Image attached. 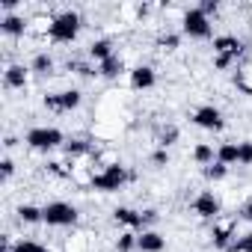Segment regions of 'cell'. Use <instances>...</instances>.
<instances>
[{
  "mask_svg": "<svg viewBox=\"0 0 252 252\" xmlns=\"http://www.w3.org/2000/svg\"><path fill=\"white\" fill-rule=\"evenodd\" d=\"M134 175L125 169V166H119V163H107L101 172H92V181H89V187L92 190H101V193H116V190H122L125 184H128Z\"/></svg>",
  "mask_w": 252,
  "mask_h": 252,
  "instance_id": "cell-1",
  "label": "cell"
},
{
  "mask_svg": "<svg viewBox=\"0 0 252 252\" xmlns=\"http://www.w3.org/2000/svg\"><path fill=\"white\" fill-rule=\"evenodd\" d=\"M77 33H80V15H77V12L68 9V12H60V15L51 18V30H48L51 42H57V45H68V42L77 39Z\"/></svg>",
  "mask_w": 252,
  "mask_h": 252,
  "instance_id": "cell-2",
  "label": "cell"
},
{
  "mask_svg": "<svg viewBox=\"0 0 252 252\" xmlns=\"http://www.w3.org/2000/svg\"><path fill=\"white\" fill-rule=\"evenodd\" d=\"M27 146L33 152H51L57 146H65V137H63L60 128H33L27 134Z\"/></svg>",
  "mask_w": 252,
  "mask_h": 252,
  "instance_id": "cell-3",
  "label": "cell"
},
{
  "mask_svg": "<svg viewBox=\"0 0 252 252\" xmlns=\"http://www.w3.org/2000/svg\"><path fill=\"white\" fill-rule=\"evenodd\" d=\"M181 27H184V33L193 36V39H208V36H211V18H208L199 6H193V9L184 12Z\"/></svg>",
  "mask_w": 252,
  "mask_h": 252,
  "instance_id": "cell-4",
  "label": "cell"
},
{
  "mask_svg": "<svg viewBox=\"0 0 252 252\" xmlns=\"http://www.w3.org/2000/svg\"><path fill=\"white\" fill-rule=\"evenodd\" d=\"M42 214H45L48 225H74L77 222V208L68 202H51L42 208Z\"/></svg>",
  "mask_w": 252,
  "mask_h": 252,
  "instance_id": "cell-5",
  "label": "cell"
},
{
  "mask_svg": "<svg viewBox=\"0 0 252 252\" xmlns=\"http://www.w3.org/2000/svg\"><path fill=\"white\" fill-rule=\"evenodd\" d=\"M80 104V92L77 89H65V92H54V95H45V107L54 110V113H68Z\"/></svg>",
  "mask_w": 252,
  "mask_h": 252,
  "instance_id": "cell-6",
  "label": "cell"
},
{
  "mask_svg": "<svg viewBox=\"0 0 252 252\" xmlns=\"http://www.w3.org/2000/svg\"><path fill=\"white\" fill-rule=\"evenodd\" d=\"M193 122L199 125V128H205V131H222V113L214 107V104H205V107H199L196 113H193Z\"/></svg>",
  "mask_w": 252,
  "mask_h": 252,
  "instance_id": "cell-7",
  "label": "cell"
},
{
  "mask_svg": "<svg viewBox=\"0 0 252 252\" xmlns=\"http://www.w3.org/2000/svg\"><path fill=\"white\" fill-rule=\"evenodd\" d=\"M193 211H196L202 220H217L220 211H222V205H220V199H217L214 193H199V196L193 199Z\"/></svg>",
  "mask_w": 252,
  "mask_h": 252,
  "instance_id": "cell-8",
  "label": "cell"
},
{
  "mask_svg": "<svg viewBox=\"0 0 252 252\" xmlns=\"http://www.w3.org/2000/svg\"><path fill=\"white\" fill-rule=\"evenodd\" d=\"M214 54H217V57L240 60V57H243V42H240L237 36H217V39H214Z\"/></svg>",
  "mask_w": 252,
  "mask_h": 252,
  "instance_id": "cell-9",
  "label": "cell"
},
{
  "mask_svg": "<svg viewBox=\"0 0 252 252\" xmlns=\"http://www.w3.org/2000/svg\"><path fill=\"white\" fill-rule=\"evenodd\" d=\"M63 152H65V158H68L71 166H74V160H80V158H92V155H95V146H92L89 140H65Z\"/></svg>",
  "mask_w": 252,
  "mask_h": 252,
  "instance_id": "cell-10",
  "label": "cell"
},
{
  "mask_svg": "<svg viewBox=\"0 0 252 252\" xmlns=\"http://www.w3.org/2000/svg\"><path fill=\"white\" fill-rule=\"evenodd\" d=\"M211 237H214V246H217V249H228V246L234 243V220L217 222L214 231H211Z\"/></svg>",
  "mask_w": 252,
  "mask_h": 252,
  "instance_id": "cell-11",
  "label": "cell"
},
{
  "mask_svg": "<svg viewBox=\"0 0 252 252\" xmlns=\"http://www.w3.org/2000/svg\"><path fill=\"white\" fill-rule=\"evenodd\" d=\"M27 27H30V21L24 18V15H3L0 18V30H3L6 36H24L27 33Z\"/></svg>",
  "mask_w": 252,
  "mask_h": 252,
  "instance_id": "cell-12",
  "label": "cell"
},
{
  "mask_svg": "<svg viewBox=\"0 0 252 252\" xmlns=\"http://www.w3.org/2000/svg\"><path fill=\"white\" fill-rule=\"evenodd\" d=\"M113 220L122 222V225H128V228H143V211H134V208H116L113 211Z\"/></svg>",
  "mask_w": 252,
  "mask_h": 252,
  "instance_id": "cell-13",
  "label": "cell"
},
{
  "mask_svg": "<svg viewBox=\"0 0 252 252\" xmlns=\"http://www.w3.org/2000/svg\"><path fill=\"white\" fill-rule=\"evenodd\" d=\"M155 68L152 65H137L134 71H131V86L134 89H152L155 86Z\"/></svg>",
  "mask_w": 252,
  "mask_h": 252,
  "instance_id": "cell-14",
  "label": "cell"
},
{
  "mask_svg": "<svg viewBox=\"0 0 252 252\" xmlns=\"http://www.w3.org/2000/svg\"><path fill=\"white\" fill-rule=\"evenodd\" d=\"M27 71H30V68H24V65H9V68L3 71L6 89H24V86H27Z\"/></svg>",
  "mask_w": 252,
  "mask_h": 252,
  "instance_id": "cell-15",
  "label": "cell"
},
{
  "mask_svg": "<svg viewBox=\"0 0 252 252\" xmlns=\"http://www.w3.org/2000/svg\"><path fill=\"white\" fill-rule=\"evenodd\" d=\"M166 246V240H163V234H158V231H143L140 237H137V249L140 252H160Z\"/></svg>",
  "mask_w": 252,
  "mask_h": 252,
  "instance_id": "cell-16",
  "label": "cell"
},
{
  "mask_svg": "<svg viewBox=\"0 0 252 252\" xmlns=\"http://www.w3.org/2000/svg\"><path fill=\"white\" fill-rule=\"evenodd\" d=\"M110 57H113V42H110V39H95V42L89 45V60L104 63V60H110Z\"/></svg>",
  "mask_w": 252,
  "mask_h": 252,
  "instance_id": "cell-17",
  "label": "cell"
},
{
  "mask_svg": "<svg viewBox=\"0 0 252 252\" xmlns=\"http://www.w3.org/2000/svg\"><path fill=\"white\" fill-rule=\"evenodd\" d=\"M122 71H125V63H122V57H116V54H113L110 60L98 63V74H101V77H110V80H113V77H119Z\"/></svg>",
  "mask_w": 252,
  "mask_h": 252,
  "instance_id": "cell-18",
  "label": "cell"
},
{
  "mask_svg": "<svg viewBox=\"0 0 252 252\" xmlns=\"http://www.w3.org/2000/svg\"><path fill=\"white\" fill-rule=\"evenodd\" d=\"M217 160L225 163V166L240 163V146H234V143H222V146L217 149Z\"/></svg>",
  "mask_w": 252,
  "mask_h": 252,
  "instance_id": "cell-19",
  "label": "cell"
},
{
  "mask_svg": "<svg viewBox=\"0 0 252 252\" xmlns=\"http://www.w3.org/2000/svg\"><path fill=\"white\" fill-rule=\"evenodd\" d=\"M65 68L74 71V74H80V77H95V74H98V65H89V63H83V60H68Z\"/></svg>",
  "mask_w": 252,
  "mask_h": 252,
  "instance_id": "cell-20",
  "label": "cell"
},
{
  "mask_svg": "<svg viewBox=\"0 0 252 252\" xmlns=\"http://www.w3.org/2000/svg\"><path fill=\"white\" fill-rule=\"evenodd\" d=\"M193 160L202 163V166H211V163H214V149H211L208 143H199V146L193 149Z\"/></svg>",
  "mask_w": 252,
  "mask_h": 252,
  "instance_id": "cell-21",
  "label": "cell"
},
{
  "mask_svg": "<svg viewBox=\"0 0 252 252\" xmlns=\"http://www.w3.org/2000/svg\"><path fill=\"white\" fill-rule=\"evenodd\" d=\"M18 220H21V222H39V220H45V214H42L36 205H21V208H18Z\"/></svg>",
  "mask_w": 252,
  "mask_h": 252,
  "instance_id": "cell-22",
  "label": "cell"
},
{
  "mask_svg": "<svg viewBox=\"0 0 252 252\" xmlns=\"http://www.w3.org/2000/svg\"><path fill=\"white\" fill-rule=\"evenodd\" d=\"M30 68H33V71H39V74H51V71H54V60H51L48 54H36Z\"/></svg>",
  "mask_w": 252,
  "mask_h": 252,
  "instance_id": "cell-23",
  "label": "cell"
},
{
  "mask_svg": "<svg viewBox=\"0 0 252 252\" xmlns=\"http://www.w3.org/2000/svg\"><path fill=\"white\" fill-rule=\"evenodd\" d=\"M175 140H178V128H175V125H166V128L158 134V143H160V149H169Z\"/></svg>",
  "mask_w": 252,
  "mask_h": 252,
  "instance_id": "cell-24",
  "label": "cell"
},
{
  "mask_svg": "<svg viewBox=\"0 0 252 252\" xmlns=\"http://www.w3.org/2000/svg\"><path fill=\"white\" fill-rule=\"evenodd\" d=\"M225 172H228V166H225V163H220V160H217V163H211V166H205V178H208V181H222V178H225Z\"/></svg>",
  "mask_w": 252,
  "mask_h": 252,
  "instance_id": "cell-25",
  "label": "cell"
},
{
  "mask_svg": "<svg viewBox=\"0 0 252 252\" xmlns=\"http://www.w3.org/2000/svg\"><path fill=\"white\" fill-rule=\"evenodd\" d=\"M228 252H252V231H246V234L234 237V243L228 246Z\"/></svg>",
  "mask_w": 252,
  "mask_h": 252,
  "instance_id": "cell-26",
  "label": "cell"
},
{
  "mask_svg": "<svg viewBox=\"0 0 252 252\" xmlns=\"http://www.w3.org/2000/svg\"><path fill=\"white\" fill-rule=\"evenodd\" d=\"M178 45H181V39H178L175 33H160V36H158V48H160V51H175Z\"/></svg>",
  "mask_w": 252,
  "mask_h": 252,
  "instance_id": "cell-27",
  "label": "cell"
},
{
  "mask_svg": "<svg viewBox=\"0 0 252 252\" xmlns=\"http://www.w3.org/2000/svg\"><path fill=\"white\" fill-rule=\"evenodd\" d=\"M116 249L119 252H131V249H137V234H119V240H116Z\"/></svg>",
  "mask_w": 252,
  "mask_h": 252,
  "instance_id": "cell-28",
  "label": "cell"
},
{
  "mask_svg": "<svg viewBox=\"0 0 252 252\" xmlns=\"http://www.w3.org/2000/svg\"><path fill=\"white\" fill-rule=\"evenodd\" d=\"M15 252H48L42 243H36V240H18L15 246H12Z\"/></svg>",
  "mask_w": 252,
  "mask_h": 252,
  "instance_id": "cell-29",
  "label": "cell"
},
{
  "mask_svg": "<svg viewBox=\"0 0 252 252\" xmlns=\"http://www.w3.org/2000/svg\"><path fill=\"white\" fill-rule=\"evenodd\" d=\"M45 166H48V172L57 175V178H71V169H65L60 160H51V163H45Z\"/></svg>",
  "mask_w": 252,
  "mask_h": 252,
  "instance_id": "cell-30",
  "label": "cell"
},
{
  "mask_svg": "<svg viewBox=\"0 0 252 252\" xmlns=\"http://www.w3.org/2000/svg\"><path fill=\"white\" fill-rule=\"evenodd\" d=\"M152 163H155V166H166V163H169V152H166V149H158V152L152 155Z\"/></svg>",
  "mask_w": 252,
  "mask_h": 252,
  "instance_id": "cell-31",
  "label": "cell"
},
{
  "mask_svg": "<svg viewBox=\"0 0 252 252\" xmlns=\"http://www.w3.org/2000/svg\"><path fill=\"white\" fill-rule=\"evenodd\" d=\"M240 163L243 166L252 163V143H240Z\"/></svg>",
  "mask_w": 252,
  "mask_h": 252,
  "instance_id": "cell-32",
  "label": "cell"
},
{
  "mask_svg": "<svg viewBox=\"0 0 252 252\" xmlns=\"http://www.w3.org/2000/svg\"><path fill=\"white\" fill-rule=\"evenodd\" d=\"M12 172H15V163H12L9 158H3V163H0V175H3V181H9Z\"/></svg>",
  "mask_w": 252,
  "mask_h": 252,
  "instance_id": "cell-33",
  "label": "cell"
},
{
  "mask_svg": "<svg viewBox=\"0 0 252 252\" xmlns=\"http://www.w3.org/2000/svg\"><path fill=\"white\" fill-rule=\"evenodd\" d=\"M237 60H231V57H214V68H220V71H225V68H231Z\"/></svg>",
  "mask_w": 252,
  "mask_h": 252,
  "instance_id": "cell-34",
  "label": "cell"
},
{
  "mask_svg": "<svg viewBox=\"0 0 252 252\" xmlns=\"http://www.w3.org/2000/svg\"><path fill=\"white\" fill-rule=\"evenodd\" d=\"M199 9H202L208 18H211V12H217L220 6H217V0H202V3H199Z\"/></svg>",
  "mask_w": 252,
  "mask_h": 252,
  "instance_id": "cell-35",
  "label": "cell"
},
{
  "mask_svg": "<svg viewBox=\"0 0 252 252\" xmlns=\"http://www.w3.org/2000/svg\"><path fill=\"white\" fill-rule=\"evenodd\" d=\"M237 217H240V220H252V202H246V205L237 211Z\"/></svg>",
  "mask_w": 252,
  "mask_h": 252,
  "instance_id": "cell-36",
  "label": "cell"
},
{
  "mask_svg": "<svg viewBox=\"0 0 252 252\" xmlns=\"http://www.w3.org/2000/svg\"><path fill=\"white\" fill-rule=\"evenodd\" d=\"M143 222H158V211H143Z\"/></svg>",
  "mask_w": 252,
  "mask_h": 252,
  "instance_id": "cell-37",
  "label": "cell"
},
{
  "mask_svg": "<svg viewBox=\"0 0 252 252\" xmlns=\"http://www.w3.org/2000/svg\"><path fill=\"white\" fill-rule=\"evenodd\" d=\"M3 252H15V249H12V246H9V243H3Z\"/></svg>",
  "mask_w": 252,
  "mask_h": 252,
  "instance_id": "cell-38",
  "label": "cell"
}]
</instances>
